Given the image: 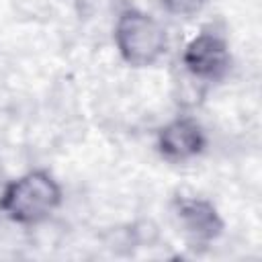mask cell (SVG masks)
Returning a JSON list of instances; mask_svg holds the SVG:
<instances>
[{"label": "cell", "instance_id": "1", "mask_svg": "<svg viewBox=\"0 0 262 262\" xmlns=\"http://www.w3.org/2000/svg\"><path fill=\"white\" fill-rule=\"evenodd\" d=\"M61 203L57 180L45 170H31L8 182L0 192V211L18 225L45 221Z\"/></svg>", "mask_w": 262, "mask_h": 262}, {"label": "cell", "instance_id": "2", "mask_svg": "<svg viewBox=\"0 0 262 262\" xmlns=\"http://www.w3.org/2000/svg\"><path fill=\"white\" fill-rule=\"evenodd\" d=\"M115 43L125 63L147 68L166 53L168 37L154 16L137 8H125L115 25Z\"/></svg>", "mask_w": 262, "mask_h": 262}, {"label": "cell", "instance_id": "3", "mask_svg": "<svg viewBox=\"0 0 262 262\" xmlns=\"http://www.w3.org/2000/svg\"><path fill=\"white\" fill-rule=\"evenodd\" d=\"M174 219L192 246H209L221 237L225 221L217 207L201 196H176L172 203Z\"/></svg>", "mask_w": 262, "mask_h": 262}, {"label": "cell", "instance_id": "4", "mask_svg": "<svg viewBox=\"0 0 262 262\" xmlns=\"http://www.w3.org/2000/svg\"><path fill=\"white\" fill-rule=\"evenodd\" d=\"M186 72L205 82H217L227 76L231 68V53L225 37L213 31H203L192 37L182 53Z\"/></svg>", "mask_w": 262, "mask_h": 262}, {"label": "cell", "instance_id": "5", "mask_svg": "<svg viewBox=\"0 0 262 262\" xmlns=\"http://www.w3.org/2000/svg\"><path fill=\"white\" fill-rule=\"evenodd\" d=\"M205 145V131L190 117H178L158 131V151L168 162H188L201 156Z\"/></svg>", "mask_w": 262, "mask_h": 262}, {"label": "cell", "instance_id": "6", "mask_svg": "<svg viewBox=\"0 0 262 262\" xmlns=\"http://www.w3.org/2000/svg\"><path fill=\"white\" fill-rule=\"evenodd\" d=\"M209 0H160L162 8L172 14V16H180V18H192L196 16Z\"/></svg>", "mask_w": 262, "mask_h": 262}]
</instances>
